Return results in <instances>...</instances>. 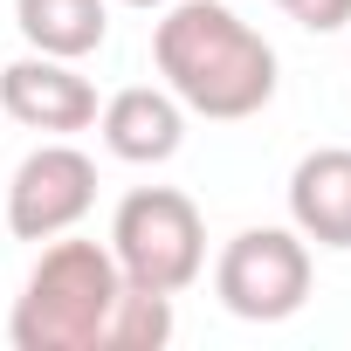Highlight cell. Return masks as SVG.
Wrapping results in <instances>:
<instances>
[{
    "instance_id": "7c38bea8",
    "label": "cell",
    "mask_w": 351,
    "mask_h": 351,
    "mask_svg": "<svg viewBox=\"0 0 351 351\" xmlns=\"http://www.w3.org/2000/svg\"><path fill=\"white\" fill-rule=\"evenodd\" d=\"M124 8H165V0H124Z\"/></svg>"
},
{
    "instance_id": "277c9868",
    "label": "cell",
    "mask_w": 351,
    "mask_h": 351,
    "mask_svg": "<svg viewBox=\"0 0 351 351\" xmlns=\"http://www.w3.org/2000/svg\"><path fill=\"white\" fill-rule=\"evenodd\" d=\"M214 289L241 324H282L310 303V241L296 228H241L214 262Z\"/></svg>"
},
{
    "instance_id": "8fae6325",
    "label": "cell",
    "mask_w": 351,
    "mask_h": 351,
    "mask_svg": "<svg viewBox=\"0 0 351 351\" xmlns=\"http://www.w3.org/2000/svg\"><path fill=\"white\" fill-rule=\"evenodd\" d=\"M276 8H282L296 28H310V35H337V28L351 21V0H276Z\"/></svg>"
},
{
    "instance_id": "6da1fadb",
    "label": "cell",
    "mask_w": 351,
    "mask_h": 351,
    "mask_svg": "<svg viewBox=\"0 0 351 351\" xmlns=\"http://www.w3.org/2000/svg\"><path fill=\"white\" fill-rule=\"evenodd\" d=\"M152 62L193 117L241 124L276 97V49L221 0H165L152 28Z\"/></svg>"
},
{
    "instance_id": "30bf717a",
    "label": "cell",
    "mask_w": 351,
    "mask_h": 351,
    "mask_svg": "<svg viewBox=\"0 0 351 351\" xmlns=\"http://www.w3.org/2000/svg\"><path fill=\"white\" fill-rule=\"evenodd\" d=\"M165 337H172V296L124 282V296L110 310V330H104V351H158Z\"/></svg>"
},
{
    "instance_id": "9c48e42d",
    "label": "cell",
    "mask_w": 351,
    "mask_h": 351,
    "mask_svg": "<svg viewBox=\"0 0 351 351\" xmlns=\"http://www.w3.org/2000/svg\"><path fill=\"white\" fill-rule=\"evenodd\" d=\"M14 21H21L28 49L62 56V62L97 56L104 35H110V8L104 0H14Z\"/></svg>"
},
{
    "instance_id": "5b68a950",
    "label": "cell",
    "mask_w": 351,
    "mask_h": 351,
    "mask_svg": "<svg viewBox=\"0 0 351 351\" xmlns=\"http://www.w3.org/2000/svg\"><path fill=\"white\" fill-rule=\"evenodd\" d=\"M97 207V158L76 145H35L8 180V234L14 241H56Z\"/></svg>"
},
{
    "instance_id": "7a4b0ae2",
    "label": "cell",
    "mask_w": 351,
    "mask_h": 351,
    "mask_svg": "<svg viewBox=\"0 0 351 351\" xmlns=\"http://www.w3.org/2000/svg\"><path fill=\"white\" fill-rule=\"evenodd\" d=\"M117 296H124L117 255L104 241H62L56 234L14 296L8 337H14V351H104Z\"/></svg>"
},
{
    "instance_id": "ba28073f",
    "label": "cell",
    "mask_w": 351,
    "mask_h": 351,
    "mask_svg": "<svg viewBox=\"0 0 351 351\" xmlns=\"http://www.w3.org/2000/svg\"><path fill=\"white\" fill-rule=\"evenodd\" d=\"M289 228L317 248H351V145H317L289 172Z\"/></svg>"
},
{
    "instance_id": "3957f363",
    "label": "cell",
    "mask_w": 351,
    "mask_h": 351,
    "mask_svg": "<svg viewBox=\"0 0 351 351\" xmlns=\"http://www.w3.org/2000/svg\"><path fill=\"white\" fill-rule=\"evenodd\" d=\"M110 255L131 289L180 296L207 269V221L180 186H131L110 214Z\"/></svg>"
},
{
    "instance_id": "52a82bcc",
    "label": "cell",
    "mask_w": 351,
    "mask_h": 351,
    "mask_svg": "<svg viewBox=\"0 0 351 351\" xmlns=\"http://www.w3.org/2000/svg\"><path fill=\"white\" fill-rule=\"evenodd\" d=\"M97 124H104L110 158H124V165H165L172 152L186 145V104L172 97V90H152V83L117 90L97 110Z\"/></svg>"
},
{
    "instance_id": "8992f818",
    "label": "cell",
    "mask_w": 351,
    "mask_h": 351,
    "mask_svg": "<svg viewBox=\"0 0 351 351\" xmlns=\"http://www.w3.org/2000/svg\"><path fill=\"white\" fill-rule=\"evenodd\" d=\"M0 110H8L14 124H28V131H56L62 138V131L97 124V83L76 62L28 49L21 62L0 69Z\"/></svg>"
}]
</instances>
